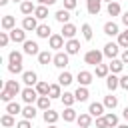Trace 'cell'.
<instances>
[{"mask_svg": "<svg viewBox=\"0 0 128 128\" xmlns=\"http://www.w3.org/2000/svg\"><path fill=\"white\" fill-rule=\"evenodd\" d=\"M22 116H24V120H34L36 118V108L32 104H26L22 108Z\"/></svg>", "mask_w": 128, "mask_h": 128, "instance_id": "d4e9b609", "label": "cell"}, {"mask_svg": "<svg viewBox=\"0 0 128 128\" xmlns=\"http://www.w3.org/2000/svg\"><path fill=\"white\" fill-rule=\"evenodd\" d=\"M52 60H54V56H52V54H50L48 50H44V52H40V54H38V62H40L42 66H46V64H50Z\"/></svg>", "mask_w": 128, "mask_h": 128, "instance_id": "e575fe53", "label": "cell"}, {"mask_svg": "<svg viewBox=\"0 0 128 128\" xmlns=\"http://www.w3.org/2000/svg\"><path fill=\"white\" fill-rule=\"evenodd\" d=\"M104 56L106 58H110V60H114L116 56H118V52H120V46H118V42H108L106 46H104Z\"/></svg>", "mask_w": 128, "mask_h": 128, "instance_id": "5b68a950", "label": "cell"}, {"mask_svg": "<svg viewBox=\"0 0 128 128\" xmlns=\"http://www.w3.org/2000/svg\"><path fill=\"white\" fill-rule=\"evenodd\" d=\"M104 104L102 102H92L90 104V108H88V114L90 116H94V118H100V116H104Z\"/></svg>", "mask_w": 128, "mask_h": 128, "instance_id": "30bf717a", "label": "cell"}, {"mask_svg": "<svg viewBox=\"0 0 128 128\" xmlns=\"http://www.w3.org/2000/svg\"><path fill=\"white\" fill-rule=\"evenodd\" d=\"M106 108H110V110H114L116 106H118V98L114 96V94H108V96H104V102H102Z\"/></svg>", "mask_w": 128, "mask_h": 128, "instance_id": "1f68e13d", "label": "cell"}, {"mask_svg": "<svg viewBox=\"0 0 128 128\" xmlns=\"http://www.w3.org/2000/svg\"><path fill=\"white\" fill-rule=\"evenodd\" d=\"M4 88H6V90H10L14 96H16V94H22V90H20V84H18L16 80H6V82H4Z\"/></svg>", "mask_w": 128, "mask_h": 128, "instance_id": "cb8c5ba5", "label": "cell"}, {"mask_svg": "<svg viewBox=\"0 0 128 128\" xmlns=\"http://www.w3.org/2000/svg\"><path fill=\"white\" fill-rule=\"evenodd\" d=\"M80 30H82L84 40H92V36H94V34H92V26H90V24H82V28H80Z\"/></svg>", "mask_w": 128, "mask_h": 128, "instance_id": "7bdbcfd3", "label": "cell"}, {"mask_svg": "<svg viewBox=\"0 0 128 128\" xmlns=\"http://www.w3.org/2000/svg\"><path fill=\"white\" fill-rule=\"evenodd\" d=\"M54 18H56V20H58V22L64 26V24H68V22H70V10H66V8H60V10L54 14Z\"/></svg>", "mask_w": 128, "mask_h": 128, "instance_id": "2e32d148", "label": "cell"}, {"mask_svg": "<svg viewBox=\"0 0 128 128\" xmlns=\"http://www.w3.org/2000/svg\"><path fill=\"white\" fill-rule=\"evenodd\" d=\"M22 46H24V54H28V56H38V54H40L38 44H36L34 40H26Z\"/></svg>", "mask_w": 128, "mask_h": 128, "instance_id": "7c38bea8", "label": "cell"}, {"mask_svg": "<svg viewBox=\"0 0 128 128\" xmlns=\"http://www.w3.org/2000/svg\"><path fill=\"white\" fill-rule=\"evenodd\" d=\"M64 52H68L70 56H72V54H78V52H80V40H76V38H72V40H66Z\"/></svg>", "mask_w": 128, "mask_h": 128, "instance_id": "4fadbf2b", "label": "cell"}, {"mask_svg": "<svg viewBox=\"0 0 128 128\" xmlns=\"http://www.w3.org/2000/svg\"><path fill=\"white\" fill-rule=\"evenodd\" d=\"M116 128H128V124H118Z\"/></svg>", "mask_w": 128, "mask_h": 128, "instance_id": "6f0895ef", "label": "cell"}, {"mask_svg": "<svg viewBox=\"0 0 128 128\" xmlns=\"http://www.w3.org/2000/svg\"><path fill=\"white\" fill-rule=\"evenodd\" d=\"M48 128H56V124H48Z\"/></svg>", "mask_w": 128, "mask_h": 128, "instance_id": "680465c9", "label": "cell"}, {"mask_svg": "<svg viewBox=\"0 0 128 128\" xmlns=\"http://www.w3.org/2000/svg\"><path fill=\"white\" fill-rule=\"evenodd\" d=\"M62 118H64V122H74V120L78 118V114H76V110H74L72 106H68V108H64Z\"/></svg>", "mask_w": 128, "mask_h": 128, "instance_id": "484cf974", "label": "cell"}, {"mask_svg": "<svg viewBox=\"0 0 128 128\" xmlns=\"http://www.w3.org/2000/svg\"><path fill=\"white\" fill-rule=\"evenodd\" d=\"M36 36H38V38H46V40H50V36H52L50 26H48V24H40L38 30H36Z\"/></svg>", "mask_w": 128, "mask_h": 128, "instance_id": "603a6c76", "label": "cell"}, {"mask_svg": "<svg viewBox=\"0 0 128 128\" xmlns=\"http://www.w3.org/2000/svg\"><path fill=\"white\" fill-rule=\"evenodd\" d=\"M76 80H78V86H88V84L94 82V74L88 72V70H80L78 76H76Z\"/></svg>", "mask_w": 128, "mask_h": 128, "instance_id": "52a82bcc", "label": "cell"}, {"mask_svg": "<svg viewBox=\"0 0 128 128\" xmlns=\"http://www.w3.org/2000/svg\"><path fill=\"white\" fill-rule=\"evenodd\" d=\"M34 16H36L38 20H44V18H48V6H42V4H38V6H36V10H34Z\"/></svg>", "mask_w": 128, "mask_h": 128, "instance_id": "836d02e7", "label": "cell"}, {"mask_svg": "<svg viewBox=\"0 0 128 128\" xmlns=\"http://www.w3.org/2000/svg\"><path fill=\"white\" fill-rule=\"evenodd\" d=\"M74 96H76V102H86V100H88V96H90V92H88V88H86V86H78V88H76V92H74Z\"/></svg>", "mask_w": 128, "mask_h": 128, "instance_id": "ffe728a7", "label": "cell"}, {"mask_svg": "<svg viewBox=\"0 0 128 128\" xmlns=\"http://www.w3.org/2000/svg\"><path fill=\"white\" fill-rule=\"evenodd\" d=\"M48 96H50V98H62V86H60V84H50Z\"/></svg>", "mask_w": 128, "mask_h": 128, "instance_id": "f35d334b", "label": "cell"}, {"mask_svg": "<svg viewBox=\"0 0 128 128\" xmlns=\"http://www.w3.org/2000/svg\"><path fill=\"white\" fill-rule=\"evenodd\" d=\"M0 26H2V30H4V32H10V30H14V28H16V18H14V16H10V14H6V16H2Z\"/></svg>", "mask_w": 128, "mask_h": 128, "instance_id": "9c48e42d", "label": "cell"}, {"mask_svg": "<svg viewBox=\"0 0 128 128\" xmlns=\"http://www.w3.org/2000/svg\"><path fill=\"white\" fill-rule=\"evenodd\" d=\"M106 12H108V16H120L122 8H120V4H118V2H110V4H108V8H106Z\"/></svg>", "mask_w": 128, "mask_h": 128, "instance_id": "d6a6232c", "label": "cell"}, {"mask_svg": "<svg viewBox=\"0 0 128 128\" xmlns=\"http://www.w3.org/2000/svg\"><path fill=\"white\" fill-rule=\"evenodd\" d=\"M0 124H2L4 128H12V126H16L18 122L14 120V116H12V114H2V118H0Z\"/></svg>", "mask_w": 128, "mask_h": 128, "instance_id": "83f0119b", "label": "cell"}, {"mask_svg": "<svg viewBox=\"0 0 128 128\" xmlns=\"http://www.w3.org/2000/svg\"><path fill=\"white\" fill-rule=\"evenodd\" d=\"M36 2H38V4H42V6H52L56 0H36Z\"/></svg>", "mask_w": 128, "mask_h": 128, "instance_id": "816d5d0a", "label": "cell"}, {"mask_svg": "<svg viewBox=\"0 0 128 128\" xmlns=\"http://www.w3.org/2000/svg\"><path fill=\"white\" fill-rule=\"evenodd\" d=\"M64 8L66 10H74L76 8V0H64Z\"/></svg>", "mask_w": 128, "mask_h": 128, "instance_id": "c3c4849f", "label": "cell"}, {"mask_svg": "<svg viewBox=\"0 0 128 128\" xmlns=\"http://www.w3.org/2000/svg\"><path fill=\"white\" fill-rule=\"evenodd\" d=\"M86 8H88V14L96 16L102 8V0H86Z\"/></svg>", "mask_w": 128, "mask_h": 128, "instance_id": "9a60e30c", "label": "cell"}, {"mask_svg": "<svg viewBox=\"0 0 128 128\" xmlns=\"http://www.w3.org/2000/svg\"><path fill=\"white\" fill-rule=\"evenodd\" d=\"M6 114H12V116L22 114V106H20L18 102H8V104H6Z\"/></svg>", "mask_w": 128, "mask_h": 128, "instance_id": "4316f807", "label": "cell"}, {"mask_svg": "<svg viewBox=\"0 0 128 128\" xmlns=\"http://www.w3.org/2000/svg\"><path fill=\"white\" fill-rule=\"evenodd\" d=\"M12 2H14V4H16V2H20V4H22V2H24V0H12Z\"/></svg>", "mask_w": 128, "mask_h": 128, "instance_id": "91938a15", "label": "cell"}, {"mask_svg": "<svg viewBox=\"0 0 128 128\" xmlns=\"http://www.w3.org/2000/svg\"><path fill=\"white\" fill-rule=\"evenodd\" d=\"M108 68L112 70V74H120V72H122V68H124V62H122V60H118V58H114V60L108 64Z\"/></svg>", "mask_w": 128, "mask_h": 128, "instance_id": "f1b7e54d", "label": "cell"}, {"mask_svg": "<svg viewBox=\"0 0 128 128\" xmlns=\"http://www.w3.org/2000/svg\"><path fill=\"white\" fill-rule=\"evenodd\" d=\"M8 2H10V0H0V6H6Z\"/></svg>", "mask_w": 128, "mask_h": 128, "instance_id": "9f6ffc18", "label": "cell"}, {"mask_svg": "<svg viewBox=\"0 0 128 128\" xmlns=\"http://www.w3.org/2000/svg\"><path fill=\"white\" fill-rule=\"evenodd\" d=\"M122 116H124V118H126V122H128V106L124 108V112H122Z\"/></svg>", "mask_w": 128, "mask_h": 128, "instance_id": "11a10c76", "label": "cell"}, {"mask_svg": "<svg viewBox=\"0 0 128 128\" xmlns=\"http://www.w3.org/2000/svg\"><path fill=\"white\" fill-rule=\"evenodd\" d=\"M36 92H38L40 96H48V92H50V84H48V82H42V80H40V82L36 84Z\"/></svg>", "mask_w": 128, "mask_h": 128, "instance_id": "74e56055", "label": "cell"}, {"mask_svg": "<svg viewBox=\"0 0 128 128\" xmlns=\"http://www.w3.org/2000/svg\"><path fill=\"white\" fill-rule=\"evenodd\" d=\"M50 96H40L38 100H36V108H40V110H50Z\"/></svg>", "mask_w": 128, "mask_h": 128, "instance_id": "4dcf8cb0", "label": "cell"}, {"mask_svg": "<svg viewBox=\"0 0 128 128\" xmlns=\"http://www.w3.org/2000/svg\"><path fill=\"white\" fill-rule=\"evenodd\" d=\"M12 98H14V94H12L10 90H6V88H2V92H0V100L8 104V102H12Z\"/></svg>", "mask_w": 128, "mask_h": 128, "instance_id": "ee69618b", "label": "cell"}, {"mask_svg": "<svg viewBox=\"0 0 128 128\" xmlns=\"http://www.w3.org/2000/svg\"><path fill=\"white\" fill-rule=\"evenodd\" d=\"M104 118H106V124H108V128H116V126H118V116H116V114L108 112V114H104Z\"/></svg>", "mask_w": 128, "mask_h": 128, "instance_id": "ab89813d", "label": "cell"}, {"mask_svg": "<svg viewBox=\"0 0 128 128\" xmlns=\"http://www.w3.org/2000/svg\"><path fill=\"white\" fill-rule=\"evenodd\" d=\"M8 64H22V52L12 50V52L8 54Z\"/></svg>", "mask_w": 128, "mask_h": 128, "instance_id": "8d00e7d4", "label": "cell"}, {"mask_svg": "<svg viewBox=\"0 0 128 128\" xmlns=\"http://www.w3.org/2000/svg\"><path fill=\"white\" fill-rule=\"evenodd\" d=\"M68 56H70L68 52H56V54H54V60H52L54 66L60 68V70H64V68L68 66Z\"/></svg>", "mask_w": 128, "mask_h": 128, "instance_id": "8992f818", "label": "cell"}, {"mask_svg": "<svg viewBox=\"0 0 128 128\" xmlns=\"http://www.w3.org/2000/svg\"><path fill=\"white\" fill-rule=\"evenodd\" d=\"M120 88H124V90H128V74H124V76H120Z\"/></svg>", "mask_w": 128, "mask_h": 128, "instance_id": "681fc988", "label": "cell"}, {"mask_svg": "<svg viewBox=\"0 0 128 128\" xmlns=\"http://www.w3.org/2000/svg\"><path fill=\"white\" fill-rule=\"evenodd\" d=\"M8 34H10V40L16 42V44H24V42H26V30H24V28H14V30H10Z\"/></svg>", "mask_w": 128, "mask_h": 128, "instance_id": "277c9868", "label": "cell"}, {"mask_svg": "<svg viewBox=\"0 0 128 128\" xmlns=\"http://www.w3.org/2000/svg\"><path fill=\"white\" fill-rule=\"evenodd\" d=\"M102 58H104V52H100V50H88V52L84 54V62L90 64V66L102 64Z\"/></svg>", "mask_w": 128, "mask_h": 128, "instance_id": "6da1fadb", "label": "cell"}, {"mask_svg": "<svg viewBox=\"0 0 128 128\" xmlns=\"http://www.w3.org/2000/svg\"><path fill=\"white\" fill-rule=\"evenodd\" d=\"M96 128H108V124H106V118H104V116L96 118Z\"/></svg>", "mask_w": 128, "mask_h": 128, "instance_id": "7dc6e473", "label": "cell"}, {"mask_svg": "<svg viewBox=\"0 0 128 128\" xmlns=\"http://www.w3.org/2000/svg\"><path fill=\"white\" fill-rule=\"evenodd\" d=\"M22 82H24L28 88H32V86H36L40 80H38L36 72H32V70H26V72H22Z\"/></svg>", "mask_w": 128, "mask_h": 128, "instance_id": "ba28073f", "label": "cell"}, {"mask_svg": "<svg viewBox=\"0 0 128 128\" xmlns=\"http://www.w3.org/2000/svg\"><path fill=\"white\" fill-rule=\"evenodd\" d=\"M118 46L120 48H128V28L118 34Z\"/></svg>", "mask_w": 128, "mask_h": 128, "instance_id": "b9f144b4", "label": "cell"}, {"mask_svg": "<svg viewBox=\"0 0 128 128\" xmlns=\"http://www.w3.org/2000/svg\"><path fill=\"white\" fill-rule=\"evenodd\" d=\"M72 82H74V80H72V74H70V72H66V70L58 76V84H60V86H70Z\"/></svg>", "mask_w": 128, "mask_h": 128, "instance_id": "f546056e", "label": "cell"}, {"mask_svg": "<svg viewBox=\"0 0 128 128\" xmlns=\"http://www.w3.org/2000/svg\"><path fill=\"white\" fill-rule=\"evenodd\" d=\"M38 18L36 16H24V20H22V28L26 30V32H36L38 30Z\"/></svg>", "mask_w": 128, "mask_h": 128, "instance_id": "7a4b0ae2", "label": "cell"}, {"mask_svg": "<svg viewBox=\"0 0 128 128\" xmlns=\"http://www.w3.org/2000/svg\"><path fill=\"white\" fill-rule=\"evenodd\" d=\"M118 86H120V78H118L116 74H108V76H106V88H108L110 92H114Z\"/></svg>", "mask_w": 128, "mask_h": 128, "instance_id": "ac0fdd59", "label": "cell"}, {"mask_svg": "<svg viewBox=\"0 0 128 128\" xmlns=\"http://www.w3.org/2000/svg\"><path fill=\"white\" fill-rule=\"evenodd\" d=\"M48 42H50V48H54V50H60V48H64V46H66V42H64V36H62V34H52Z\"/></svg>", "mask_w": 128, "mask_h": 128, "instance_id": "8fae6325", "label": "cell"}, {"mask_svg": "<svg viewBox=\"0 0 128 128\" xmlns=\"http://www.w3.org/2000/svg\"><path fill=\"white\" fill-rule=\"evenodd\" d=\"M76 122H78V128H88V126L92 124V116H90L88 112H82V114H78Z\"/></svg>", "mask_w": 128, "mask_h": 128, "instance_id": "d6986e66", "label": "cell"}, {"mask_svg": "<svg viewBox=\"0 0 128 128\" xmlns=\"http://www.w3.org/2000/svg\"><path fill=\"white\" fill-rule=\"evenodd\" d=\"M20 96H22V100H24L26 104H32V102H36V100L40 98V94L36 92V88H28V86L22 90V94H20Z\"/></svg>", "mask_w": 128, "mask_h": 128, "instance_id": "3957f363", "label": "cell"}, {"mask_svg": "<svg viewBox=\"0 0 128 128\" xmlns=\"http://www.w3.org/2000/svg\"><path fill=\"white\" fill-rule=\"evenodd\" d=\"M76 32H78V28H76L74 24H70V22L62 26V36H64L66 40H72V38L76 36Z\"/></svg>", "mask_w": 128, "mask_h": 128, "instance_id": "5bb4252c", "label": "cell"}, {"mask_svg": "<svg viewBox=\"0 0 128 128\" xmlns=\"http://www.w3.org/2000/svg\"><path fill=\"white\" fill-rule=\"evenodd\" d=\"M122 24L128 28V12H124V14H122Z\"/></svg>", "mask_w": 128, "mask_h": 128, "instance_id": "db71d44e", "label": "cell"}, {"mask_svg": "<svg viewBox=\"0 0 128 128\" xmlns=\"http://www.w3.org/2000/svg\"><path fill=\"white\" fill-rule=\"evenodd\" d=\"M34 10H36V6H34L30 0H24V2L20 4V12H22L24 16H32V14H34Z\"/></svg>", "mask_w": 128, "mask_h": 128, "instance_id": "7402d4cb", "label": "cell"}, {"mask_svg": "<svg viewBox=\"0 0 128 128\" xmlns=\"http://www.w3.org/2000/svg\"><path fill=\"white\" fill-rule=\"evenodd\" d=\"M8 72L10 74H20L22 72V64H8Z\"/></svg>", "mask_w": 128, "mask_h": 128, "instance_id": "bcb514c9", "label": "cell"}, {"mask_svg": "<svg viewBox=\"0 0 128 128\" xmlns=\"http://www.w3.org/2000/svg\"><path fill=\"white\" fill-rule=\"evenodd\" d=\"M16 128H32V124H30V120H20L16 124Z\"/></svg>", "mask_w": 128, "mask_h": 128, "instance_id": "f907efd6", "label": "cell"}, {"mask_svg": "<svg viewBox=\"0 0 128 128\" xmlns=\"http://www.w3.org/2000/svg\"><path fill=\"white\" fill-rule=\"evenodd\" d=\"M104 34H106V36H118V34H120L118 24H116V22H112V20H110V22H106V24H104Z\"/></svg>", "mask_w": 128, "mask_h": 128, "instance_id": "e0dca14e", "label": "cell"}, {"mask_svg": "<svg viewBox=\"0 0 128 128\" xmlns=\"http://www.w3.org/2000/svg\"><path fill=\"white\" fill-rule=\"evenodd\" d=\"M102 2H108V4H110V2H114V0H102Z\"/></svg>", "mask_w": 128, "mask_h": 128, "instance_id": "94428289", "label": "cell"}, {"mask_svg": "<svg viewBox=\"0 0 128 128\" xmlns=\"http://www.w3.org/2000/svg\"><path fill=\"white\" fill-rule=\"evenodd\" d=\"M108 72H110L108 64H98V66H96V76H98V78H106Z\"/></svg>", "mask_w": 128, "mask_h": 128, "instance_id": "60d3db41", "label": "cell"}, {"mask_svg": "<svg viewBox=\"0 0 128 128\" xmlns=\"http://www.w3.org/2000/svg\"><path fill=\"white\" fill-rule=\"evenodd\" d=\"M58 118H60V114L56 112V110H44V122L46 124H56L58 122Z\"/></svg>", "mask_w": 128, "mask_h": 128, "instance_id": "44dd1931", "label": "cell"}, {"mask_svg": "<svg viewBox=\"0 0 128 128\" xmlns=\"http://www.w3.org/2000/svg\"><path fill=\"white\" fill-rule=\"evenodd\" d=\"M120 60H122L124 64H128V48H126V50L122 52V58H120Z\"/></svg>", "mask_w": 128, "mask_h": 128, "instance_id": "f5cc1de1", "label": "cell"}, {"mask_svg": "<svg viewBox=\"0 0 128 128\" xmlns=\"http://www.w3.org/2000/svg\"><path fill=\"white\" fill-rule=\"evenodd\" d=\"M8 42H10V34H8V32H0V46L6 48Z\"/></svg>", "mask_w": 128, "mask_h": 128, "instance_id": "f6af8a7d", "label": "cell"}, {"mask_svg": "<svg viewBox=\"0 0 128 128\" xmlns=\"http://www.w3.org/2000/svg\"><path fill=\"white\" fill-rule=\"evenodd\" d=\"M60 100H62V104H64V106L68 108V106H72V104L76 102V96H74V92H64Z\"/></svg>", "mask_w": 128, "mask_h": 128, "instance_id": "d590c367", "label": "cell"}]
</instances>
